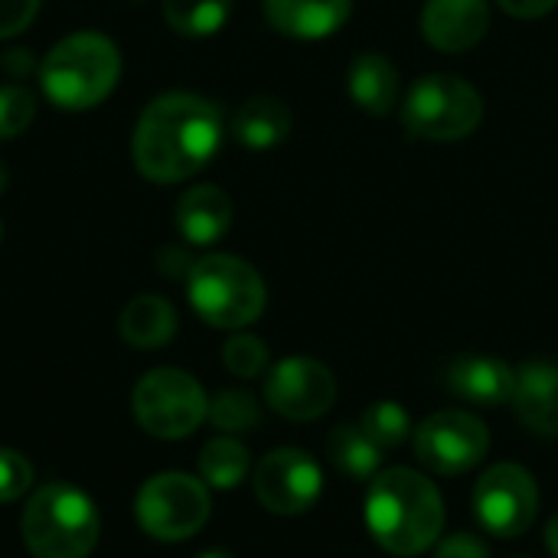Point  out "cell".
Wrapping results in <instances>:
<instances>
[{
    "label": "cell",
    "instance_id": "cell-19",
    "mask_svg": "<svg viewBox=\"0 0 558 558\" xmlns=\"http://www.w3.org/2000/svg\"><path fill=\"white\" fill-rule=\"evenodd\" d=\"M118 333H121L124 343H131L137 350H157V347L173 340V333H177V311L160 294H141V298H134L121 311Z\"/></svg>",
    "mask_w": 558,
    "mask_h": 558
},
{
    "label": "cell",
    "instance_id": "cell-34",
    "mask_svg": "<svg viewBox=\"0 0 558 558\" xmlns=\"http://www.w3.org/2000/svg\"><path fill=\"white\" fill-rule=\"evenodd\" d=\"M3 186H7V167L0 163V193H3Z\"/></svg>",
    "mask_w": 558,
    "mask_h": 558
},
{
    "label": "cell",
    "instance_id": "cell-29",
    "mask_svg": "<svg viewBox=\"0 0 558 558\" xmlns=\"http://www.w3.org/2000/svg\"><path fill=\"white\" fill-rule=\"evenodd\" d=\"M39 13V0H0V39L23 33Z\"/></svg>",
    "mask_w": 558,
    "mask_h": 558
},
{
    "label": "cell",
    "instance_id": "cell-12",
    "mask_svg": "<svg viewBox=\"0 0 558 558\" xmlns=\"http://www.w3.org/2000/svg\"><path fill=\"white\" fill-rule=\"evenodd\" d=\"M265 399L281 418L314 422L330 412L337 399V379L324 363L311 356H291L268 373Z\"/></svg>",
    "mask_w": 558,
    "mask_h": 558
},
{
    "label": "cell",
    "instance_id": "cell-7",
    "mask_svg": "<svg viewBox=\"0 0 558 558\" xmlns=\"http://www.w3.org/2000/svg\"><path fill=\"white\" fill-rule=\"evenodd\" d=\"M131 409L137 425L160 441H177L193 435L209 415V399L203 386L183 369H150L137 379Z\"/></svg>",
    "mask_w": 558,
    "mask_h": 558
},
{
    "label": "cell",
    "instance_id": "cell-9",
    "mask_svg": "<svg viewBox=\"0 0 558 558\" xmlns=\"http://www.w3.org/2000/svg\"><path fill=\"white\" fill-rule=\"evenodd\" d=\"M539 510V490L520 464H494L474 487V517L497 539L523 536Z\"/></svg>",
    "mask_w": 558,
    "mask_h": 558
},
{
    "label": "cell",
    "instance_id": "cell-33",
    "mask_svg": "<svg viewBox=\"0 0 558 558\" xmlns=\"http://www.w3.org/2000/svg\"><path fill=\"white\" fill-rule=\"evenodd\" d=\"M199 558H235V556H229V553H222V549H213V553H203Z\"/></svg>",
    "mask_w": 558,
    "mask_h": 558
},
{
    "label": "cell",
    "instance_id": "cell-20",
    "mask_svg": "<svg viewBox=\"0 0 558 558\" xmlns=\"http://www.w3.org/2000/svg\"><path fill=\"white\" fill-rule=\"evenodd\" d=\"M232 131L235 137L252 147V150H268L278 147L288 134H291V108L281 98L271 95H255L248 98L235 118H232Z\"/></svg>",
    "mask_w": 558,
    "mask_h": 558
},
{
    "label": "cell",
    "instance_id": "cell-26",
    "mask_svg": "<svg viewBox=\"0 0 558 558\" xmlns=\"http://www.w3.org/2000/svg\"><path fill=\"white\" fill-rule=\"evenodd\" d=\"M222 363L239 379H255L268 369V347L255 333H235L222 347Z\"/></svg>",
    "mask_w": 558,
    "mask_h": 558
},
{
    "label": "cell",
    "instance_id": "cell-25",
    "mask_svg": "<svg viewBox=\"0 0 558 558\" xmlns=\"http://www.w3.org/2000/svg\"><path fill=\"white\" fill-rule=\"evenodd\" d=\"M360 432L376 445V448H399L412 425H409V412L399 402H376L363 412L360 418Z\"/></svg>",
    "mask_w": 558,
    "mask_h": 558
},
{
    "label": "cell",
    "instance_id": "cell-28",
    "mask_svg": "<svg viewBox=\"0 0 558 558\" xmlns=\"http://www.w3.org/2000/svg\"><path fill=\"white\" fill-rule=\"evenodd\" d=\"M33 487V464L10 448H0V504L20 500Z\"/></svg>",
    "mask_w": 558,
    "mask_h": 558
},
{
    "label": "cell",
    "instance_id": "cell-13",
    "mask_svg": "<svg viewBox=\"0 0 558 558\" xmlns=\"http://www.w3.org/2000/svg\"><path fill=\"white\" fill-rule=\"evenodd\" d=\"M490 29L487 0H428L422 10V36L441 52H468Z\"/></svg>",
    "mask_w": 558,
    "mask_h": 558
},
{
    "label": "cell",
    "instance_id": "cell-16",
    "mask_svg": "<svg viewBox=\"0 0 558 558\" xmlns=\"http://www.w3.org/2000/svg\"><path fill=\"white\" fill-rule=\"evenodd\" d=\"M513 405L520 422L546 438H558V369L549 363H526L517 373Z\"/></svg>",
    "mask_w": 558,
    "mask_h": 558
},
{
    "label": "cell",
    "instance_id": "cell-8",
    "mask_svg": "<svg viewBox=\"0 0 558 558\" xmlns=\"http://www.w3.org/2000/svg\"><path fill=\"white\" fill-rule=\"evenodd\" d=\"M137 523L147 536L160 543H180L196 536L209 520V490L190 474H157L150 477L134 500Z\"/></svg>",
    "mask_w": 558,
    "mask_h": 558
},
{
    "label": "cell",
    "instance_id": "cell-3",
    "mask_svg": "<svg viewBox=\"0 0 558 558\" xmlns=\"http://www.w3.org/2000/svg\"><path fill=\"white\" fill-rule=\"evenodd\" d=\"M121 75V52L101 33H72L59 39L39 65L43 92L62 111L101 105Z\"/></svg>",
    "mask_w": 558,
    "mask_h": 558
},
{
    "label": "cell",
    "instance_id": "cell-18",
    "mask_svg": "<svg viewBox=\"0 0 558 558\" xmlns=\"http://www.w3.org/2000/svg\"><path fill=\"white\" fill-rule=\"evenodd\" d=\"M347 88L366 114H389L399 101V72L379 52H363L350 62Z\"/></svg>",
    "mask_w": 558,
    "mask_h": 558
},
{
    "label": "cell",
    "instance_id": "cell-1",
    "mask_svg": "<svg viewBox=\"0 0 558 558\" xmlns=\"http://www.w3.org/2000/svg\"><path fill=\"white\" fill-rule=\"evenodd\" d=\"M222 144V114L193 92L154 98L134 128V163L150 183H180L196 177Z\"/></svg>",
    "mask_w": 558,
    "mask_h": 558
},
{
    "label": "cell",
    "instance_id": "cell-32",
    "mask_svg": "<svg viewBox=\"0 0 558 558\" xmlns=\"http://www.w3.org/2000/svg\"><path fill=\"white\" fill-rule=\"evenodd\" d=\"M546 546H549V553L558 558V513L549 520V526H546Z\"/></svg>",
    "mask_w": 558,
    "mask_h": 558
},
{
    "label": "cell",
    "instance_id": "cell-15",
    "mask_svg": "<svg viewBox=\"0 0 558 558\" xmlns=\"http://www.w3.org/2000/svg\"><path fill=\"white\" fill-rule=\"evenodd\" d=\"M173 222L180 229V235L193 245H213L219 242L229 226H232V199L226 190L213 186V183H199L190 186L173 213Z\"/></svg>",
    "mask_w": 558,
    "mask_h": 558
},
{
    "label": "cell",
    "instance_id": "cell-21",
    "mask_svg": "<svg viewBox=\"0 0 558 558\" xmlns=\"http://www.w3.org/2000/svg\"><path fill=\"white\" fill-rule=\"evenodd\" d=\"M252 461H248V448L242 441H235L232 435L213 438L203 451H199V474L209 487L216 490H232L245 481Z\"/></svg>",
    "mask_w": 558,
    "mask_h": 558
},
{
    "label": "cell",
    "instance_id": "cell-22",
    "mask_svg": "<svg viewBox=\"0 0 558 558\" xmlns=\"http://www.w3.org/2000/svg\"><path fill=\"white\" fill-rule=\"evenodd\" d=\"M232 0H163L170 29L183 36H213L226 26Z\"/></svg>",
    "mask_w": 558,
    "mask_h": 558
},
{
    "label": "cell",
    "instance_id": "cell-11",
    "mask_svg": "<svg viewBox=\"0 0 558 558\" xmlns=\"http://www.w3.org/2000/svg\"><path fill=\"white\" fill-rule=\"evenodd\" d=\"M324 490L317 461L298 448H278L265 454L255 468V497L265 510L278 517L307 513Z\"/></svg>",
    "mask_w": 558,
    "mask_h": 558
},
{
    "label": "cell",
    "instance_id": "cell-30",
    "mask_svg": "<svg viewBox=\"0 0 558 558\" xmlns=\"http://www.w3.org/2000/svg\"><path fill=\"white\" fill-rule=\"evenodd\" d=\"M435 558H487V546L471 533H454L438 546Z\"/></svg>",
    "mask_w": 558,
    "mask_h": 558
},
{
    "label": "cell",
    "instance_id": "cell-14",
    "mask_svg": "<svg viewBox=\"0 0 558 558\" xmlns=\"http://www.w3.org/2000/svg\"><path fill=\"white\" fill-rule=\"evenodd\" d=\"M353 13V0H265L268 23L294 39H324Z\"/></svg>",
    "mask_w": 558,
    "mask_h": 558
},
{
    "label": "cell",
    "instance_id": "cell-17",
    "mask_svg": "<svg viewBox=\"0 0 558 558\" xmlns=\"http://www.w3.org/2000/svg\"><path fill=\"white\" fill-rule=\"evenodd\" d=\"M517 373L494 356H464L448 369V389L474 405H504L513 399Z\"/></svg>",
    "mask_w": 558,
    "mask_h": 558
},
{
    "label": "cell",
    "instance_id": "cell-6",
    "mask_svg": "<svg viewBox=\"0 0 558 558\" xmlns=\"http://www.w3.org/2000/svg\"><path fill=\"white\" fill-rule=\"evenodd\" d=\"M402 121L415 137L461 141L484 121V98L458 75H425L405 95Z\"/></svg>",
    "mask_w": 558,
    "mask_h": 558
},
{
    "label": "cell",
    "instance_id": "cell-5",
    "mask_svg": "<svg viewBox=\"0 0 558 558\" xmlns=\"http://www.w3.org/2000/svg\"><path fill=\"white\" fill-rule=\"evenodd\" d=\"M186 294L193 311L219 330L255 324L268 301L262 275L235 255L196 258L186 275Z\"/></svg>",
    "mask_w": 558,
    "mask_h": 558
},
{
    "label": "cell",
    "instance_id": "cell-24",
    "mask_svg": "<svg viewBox=\"0 0 558 558\" xmlns=\"http://www.w3.org/2000/svg\"><path fill=\"white\" fill-rule=\"evenodd\" d=\"M219 432L226 435H245L252 428H258L262 422V409H258V399L245 389H226L219 392L213 402H209V415H206Z\"/></svg>",
    "mask_w": 558,
    "mask_h": 558
},
{
    "label": "cell",
    "instance_id": "cell-4",
    "mask_svg": "<svg viewBox=\"0 0 558 558\" xmlns=\"http://www.w3.org/2000/svg\"><path fill=\"white\" fill-rule=\"evenodd\" d=\"M20 533L33 558H88L98 546L101 520L85 490L46 484L29 497Z\"/></svg>",
    "mask_w": 558,
    "mask_h": 558
},
{
    "label": "cell",
    "instance_id": "cell-23",
    "mask_svg": "<svg viewBox=\"0 0 558 558\" xmlns=\"http://www.w3.org/2000/svg\"><path fill=\"white\" fill-rule=\"evenodd\" d=\"M379 451L360 428H337L327 441V454L337 464V471L356 477V481H369L379 471Z\"/></svg>",
    "mask_w": 558,
    "mask_h": 558
},
{
    "label": "cell",
    "instance_id": "cell-31",
    "mask_svg": "<svg viewBox=\"0 0 558 558\" xmlns=\"http://www.w3.org/2000/svg\"><path fill=\"white\" fill-rule=\"evenodd\" d=\"M497 3L517 20H536L558 7V0H497Z\"/></svg>",
    "mask_w": 558,
    "mask_h": 558
},
{
    "label": "cell",
    "instance_id": "cell-27",
    "mask_svg": "<svg viewBox=\"0 0 558 558\" xmlns=\"http://www.w3.org/2000/svg\"><path fill=\"white\" fill-rule=\"evenodd\" d=\"M36 98L23 85H0V141L23 134L33 124Z\"/></svg>",
    "mask_w": 558,
    "mask_h": 558
},
{
    "label": "cell",
    "instance_id": "cell-10",
    "mask_svg": "<svg viewBox=\"0 0 558 558\" xmlns=\"http://www.w3.org/2000/svg\"><path fill=\"white\" fill-rule=\"evenodd\" d=\"M490 448L487 425L461 409H448L432 415L415 432V454L435 474H464L484 461Z\"/></svg>",
    "mask_w": 558,
    "mask_h": 558
},
{
    "label": "cell",
    "instance_id": "cell-2",
    "mask_svg": "<svg viewBox=\"0 0 558 558\" xmlns=\"http://www.w3.org/2000/svg\"><path fill=\"white\" fill-rule=\"evenodd\" d=\"M366 526L383 549L396 556H418L435 546L445 530L441 494L418 471H383L366 494Z\"/></svg>",
    "mask_w": 558,
    "mask_h": 558
}]
</instances>
